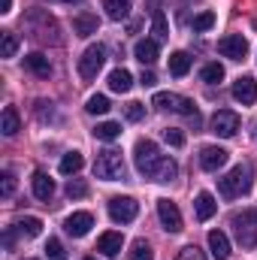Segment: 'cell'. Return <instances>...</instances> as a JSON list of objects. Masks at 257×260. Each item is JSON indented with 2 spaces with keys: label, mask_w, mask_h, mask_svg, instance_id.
Instances as JSON below:
<instances>
[{
  "label": "cell",
  "mask_w": 257,
  "mask_h": 260,
  "mask_svg": "<svg viewBox=\"0 0 257 260\" xmlns=\"http://www.w3.org/2000/svg\"><path fill=\"white\" fill-rule=\"evenodd\" d=\"M15 52H18V37H15L12 30H3V34H0V55H3V58H12Z\"/></svg>",
  "instance_id": "f546056e"
},
{
  "label": "cell",
  "mask_w": 257,
  "mask_h": 260,
  "mask_svg": "<svg viewBox=\"0 0 257 260\" xmlns=\"http://www.w3.org/2000/svg\"><path fill=\"white\" fill-rule=\"evenodd\" d=\"M15 227H18V233H21V236H40V233H43V221H40V218H34V215L21 218Z\"/></svg>",
  "instance_id": "f1b7e54d"
},
{
  "label": "cell",
  "mask_w": 257,
  "mask_h": 260,
  "mask_svg": "<svg viewBox=\"0 0 257 260\" xmlns=\"http://www.w3.org/2000/svg\"><path fill=\"white\" fill-rule=\"evenodd\" d=\"M139 82H142V85H145V88H151V85H154V82H157V79H154V73H151V70H145V73H142V76H139Z\"/></svg>",
  "instance_id": "60d3db41"
},
{
  "label": "cell",
  "mask_w": 257,
  "mask_h": 260,
  "mask_svg": "<svg viewBox=\"0 0 257 260\" xmlns=\"http://www.w3.org/2000/svg\"><path fill=\"white\" fill-rule=\"evenodd\" d=\"M218 52L230 61H242L248 55V40L242 34H230V37H221L218 40Z\"/></svg>",
  "instance_id": "9c48e42d"
},
{
  "label": "cell",
  "mask_w": 257,
  "mask_h": 260,
  "mask_svg": "<svg viewBox=\"0 0 257 260\" xmlns=\"http://www.w3.org/2000/svg\"><path fill=\"white\" fill-rule=\"evenodd\" d=\"M46 257L49 260H70L64 251V245H61V239H49L46 242Z\"/></svg>",
  "instance_id": "836d02e7"
},
{
  "label": "cell",
  "mask_w": 257,
  "mask_h": 260,
  "mask_svg": "<svg viewBox=\"0 0 257 260\" xmlns=\"http://www.w3.org/2000/svg\"><path fill=\"white\" fill-rule=\"evenodd\" d=\"M15 191V176L12 173H3V185H0V197H12Z\"/></svg>",
  "instance_id": "ab89813d"
},
{
  "label": "cell",
  "mask_w": 257,
  "mask_h": 260,
  "mask_svg": "<svg viewBox=\"0 0 257 260\" xmlns=\"http://www.w3.org/2000/svg\"><path fill=\"white\" fill-rule=\"evenodd\" d=\"M200 79H203V82H209V85H218V82L224 79V67L212 61V64H206L203 70H200Z\"/></svg>",
  "instance_id": "4dcf8cb0"
},
{
  "label": "cell",
  "mask_w": 257,
  "mask_h": 260,
  "mask_svg": "<svg viewBox=\"0 0 257 260\" xmlns=\"http://www.w3.org/2000/svg\"><path fill=\"white\" fill-rule=\"evenodd\" d=\"M224 164H227V151L221 145H203L200 148V167L206 173H218Z\"/></svg>",
  "instance_id": "8fae6325"
},
{
  "label": "cell",
  "mask_w": 257,
  "mask_h": 260,
  "mask_svg": "<svg viewBox=\"0 0 257 260\" xmlns=\"http://www.w3.org/2000/svg\"><path fill=\"white\" fill-rule=\"evenodd\" d=\"M24 67H27L34 76H40V79H49V76H52V64H49V58H46L43 52H30V55L24 58Z\"/></svg>",
  "instance_id": "e0dca14e"
},
{
  "label": "cell",
  "mask_w": 257,
  "mask_h": 260,
  "mask_svg": "<svg viewBox=\"0 0 257 260\" xmlns=\"http://www.w3.org/2000/svg\"><path fill=\"white\" fill-rule=\"evenodd\" d=\"M106 64V49L100 46V43H94V46H88L85 52H82V58H79V76L85 79V82H91V79H97V73L103 70Z\"/></svg>",
  "instance_id": "8992f818"
},
{
  "label": "cell",
  "mask_w": 257,
  "mask_h": 260,
  "mask_svg": "<svg viewBox=\"0 0 257 260\" xmlns=\"http://www.w3.org/2000/svg\"><path fill=\"white\" fill-rule=\"evenodd\" d=\"M151 103H154L157 109H167V112L191 115L194 121L200 124V115H197V106H194V100H188V97H182V94H173V91H157Z\"/></svg>",
  "instance_id": "5b68a950"
},
{
  "label": "cell",
  "mask_w": 257,
  "mask_h": 260,
  "mask_svg": "<svg viewBox=\"0 0 257 260\" xmlns=\"http://www.w3.org/2000/svg\"><path fill=\"white\" fill-rule=\"evenodd\" d=\"M124 115H127V121H142L145 118V106L136 103V100H130L127 106H124Z\"/></svg>",
  "instance_id": "d590c367"
},
{
  "label": "cell",
  "mask_w": 257,
  "mask_h": 260,
  "mask_svg": "<svg viewBox=\"0 0 257 260\" xmlns=\"http://www.w3.org/2000/svg\"><path fill=\"white\" fill-rule=\"evenodd\" d=\"M233 230H236V242L242 248H257V212L254 209H245V212H236L233 215Z\"/></svg>",
  "instance_id": "277c9868"
},
{
  "label": "cell",
  "mask_w": 257,
  "mask_h": 260,
  "mask_svg": "<svg viewBox=\"0 0 257 260\" xmlns=\"http://www.w3.org/2000/svg\"><path fill=\"white\" fill-rule=\"evenodd\" d=\"M191 70V55L188 52H173L170 55V73L173 76H185Z\"/></svg>",
  "instance_id": "484cf974"
},
{
  "label": "cell",
  "mask_w": 257,
  "mask_h": 260,
  "mask_svg": "<svg viewBox=\"0 0 257 260\" xmlns=\"http://www.w3.org/2000/svg\"><path fill=\"white\" fill-rule=\"evenodd\" d=\"M109 88H112L115 94H127L130 88H133V76H130L124 67L112 70V73H109Z\"/></svg>",
  "instance_id": "ffe728a7"
},
{
  "label": "cell",
  "mask_w": 257,
  "mask_h": 260,
  "mask_svg": "<svg viewBox=\"0 0 257 260\" xmlns=\"http://www.w3.org/2000/svg\"><path fill=\"white\" fill-rule=\"evenodd\" d=\"M82 167H85V157H82L79 151H67L64 157H61V173H64V176H76Z\"/></svg>",
  "instance_id": "cb8c5ba5"
},
{
  "label": "cell",
  "mask_w": 257,
  "mask_h": 260,
  "mask_svg": "<svg viewBox=\"0 0 257 260\" xmlns=\"http://www.w3.org/2000/svg\"><path fill=\"white\" fill-rule=\"evenodd\" d=\"M73 30H76V37H91V34H97V15L79 12V15L73 18Z\"/></svg>",
  "instance_id": "d6986e66"
},
{
  "label": "cell",
  "mask_w": 257,
  "mask_h": 260,
  "mask_svg": "<svg viewBox=\"0 0 257 260\" xmlns=\"http://www.w3.org/2000/svg\"><path fill=\"white\" fill-rule=\"evenodd\" d=\"M233 97H236V103H242V106H254L257 103L254 76H239V79L233 82Z\"/></svg>",
  "instance_id": "7c38bea8"
},
{
  "label": "cell",
  "mask_w": 257,
  "mask_h": 260,
  "mask_svg": "<svg viewBox=\"0 0 257 260\" xmlns=\"http://www.w3.org/2000/svg\"><path fill=\"white\" fill-rule=\"evenodd\" d=\"M179 260H206V254H203L197 245H185V248L179 251Z\"/></svg>",
  "instance_id": "f35d334b"
},
{
  "label": "cell",
  "mask_w": 257,
  "mask_h": 260,
  "mask_svg": "<svg viewBox=\"0 0 257 260\" xmlns=\"http://www.w3.org/2000/svg\"><path fill=\"white\" fill-rule=\"evenodd\" d=\"M94 176L103 179V182H118V179H124V157H121V151H118V148L100 151L97 160H94Z\"/></svg>",
  "instance_id": "7a4b0ae2"
},
{
  "label": "cell",
  "mask_w": 257,
  "mask_h": 260,
  "mask_svg": "<svg viewBox=\"0 0 257 260\" xmlns=\"http://www.w3.org/2000/svg\"><path fill=\"white\" fill-rule=\"evenodd\" d=\"M157 215H160L164 230H170V233L182 230V212H179V206L173 200H157Z\"/></svg>",
  "instance_id": "30bf717a"
},
{
  "label": "cell",
  "mask_w": 257,
  "mask_h": 260,
  "mask_svg": "<svg viewBox=\"0 0 257 260\" xmlns=\"http://www.w3.org/2000/svg\"><path fill=\"white\" fill-rule=\"evenodd\" d=\"M85 260H97V257H85Z\"/></svg>",
  "instance_id": "7bdbcfd3"
},
{
  "label": "cell",
  "mask_w": 257,
  "mask_h": 260,
  "mask_svg": "<svg viewBox=\"0 0 257 260\" xmlns=\"http://www.w3.org/2000/svg\"><path fill=\"white\" fill-rule=\"evenodd\" d=\"M209 251H212V257L215 260H227L230 257V239H227V233L212 230V233H209Z\"/></svg>",
  "instance_id": "2e32d148"
},
{
  "label": "cell",
  "mask_w": 257,
  "mask_h": 260,
  "mask_svg": "<svg viewBox=\"0 0 257 260\" xmlns=\"http://www.w3.org/2000/svg\"><path fill=\"white\" fill-rule=\"evenodd\" d=\"M133 55H136V61L142 67L145 64L151 67L157 61V55H160V52H157V40H139V43L133 46Z\"/></svg>",
  "instance_id": "9a60e30c"
},
{
  "label": "cell",
  "mask_w": 257,
  "mask_h": 260,
  "mask_svg": "<svg viewBox=\"0 0 257 260\" xmlns=\"http://www.w3.org/2000/svg\"><path fill=\"white\" fill-rule=\"evenodd\" d=\"M94 136H97V139H103V142H112V139H118V136H121V124H115V121H103V124H97V127H94Z\"/></svg>",
  "instance_id": "4316f807"
},
{
  "label": "cell",
  "mask_w": 257,
  "mask_h": 260,
  "mask_svg": "<svg viewBox=\"0 0 257 260\" xmlns=\"http://www.w3.org/2000/svg\"><path fill=\"white\" fill-rule=\"evenodd\" d=\"M160 160H164V154L157 151V145H154L151 139H139V142H136V148H133V164H136V170H139L142 176L154 179Z\"/></svg>",
  "instance_id": "3957f363"
},
{
  "label": "cell",
  "mask_w": 257,
  "mask_h": 260,
  "mask_svg": "<svg viewBox=\"0 0 257 260\" xmlns=\"http://www.w3.org/2000/svg\"><path fill=\"white\" fill-rule=\"evenodd\" d=\"M215 24V12H200V15H194V21H191V27L200 34V30H209Z\"/></svg>",
  "instance_id": "e575fe53"
},
{
  "label": "cell",
  "mask_w": 257,
  "mask_h": 260,
  "mask_svg": "<svg viewBox=\"0 0 257 260\" xmlns=\"http://www.w3.org/2000/svg\"><path fill=\"white\" fill-rule=\"evenodd\" d=\"M127 260H151V245H148L145 239H136V242L130 245Z\"/></svg>",
  "instance_id": "d6a6232c"
},
{
  "label": "cell",
  "mask_w": 257,
  "mask_h": 260,
  "mask_svg": "<svg viewBox=\"0 0 257 260\" xmlns=\"http://www.w3.org/2000/svg\"><path fill=\"white\" fill-rule=\"evenodd\" d=\"M209 127H212V133L230 139V136H236V130H239V115H236L233 109H218V112L212 115Z\"/></svg>",
  "instance_id": "ba28073f"
},
{
  "label": "cell",
  "mask_w": 257,
  "mask_h": 260,
  "mask_svg": "<svg viewBox=\"0 0 257 260\" xmlns=\"http://www.w3.org/2000/svg\"><path fill=\"white\" fill-rule=\"evenodd\" d=\"M91 115H106L109 112V97L106 94H94V97H88V106H85Z\"/></svg>",
  "instance_id": "1f68e13d"
},
{
  "label": "cell",
  "mask_w": 257,
  "mask_h": 260,
  "mask_svg": "<svg viewBox=\"0 0 257 260\" xmlns=\"http://www.w3.org/2000/svg\"><path fill=\"white\" fill-rule=\"evenodd\" d=\"M136 212H139V203L133 197H112L109 200V218L115 224H130L136 218Z\"/></svg>",
  "instance_id": "52a82bcc"
},
{
  "label": "cell",
  "mask_w": 257,
  "mask_h": 260,
  "mask_svg": "<svg viewBox=\"0 0 257 260\" xmlns=\"http://www.w3.org/2000/svg\"><path fill=\"white\" fill-rule=\"evenodd\" d=\"M176 173H179L176 160H173V157H164V160H160V167H157V173H154V182H173V179H176Z\"/></svg>",
  "instance_id": "83f0119b"
},
{
  "label": "cell",
  "mask_w": 257,
  "mask_h": 260,
  "mask_svg": "<svg viewBox=\"0 0 257 260\" xmlns=\"http://www.w3.org/2000/svg\"><path fill=\"white\" fill-rule=\"evenodd\" d=\"M0 130H3V136H15V133L21 130L15 106H6V109H3V118H0Z\"/></svg>",
  "instance_id": "603a6c76"
},
{
  "label": "cell",
  "mask_w": 257,
  "mask_h": 260,
  "mask_svg": "<svg viewBox=\"0 0 257 260\" xmlns=\"http://www.w3.org/2000/svg\"><path fill=\"white\" fill-rule=\"evenodd\" d=\"M218 191L227 200H236V197L248 194L251 191V167L248 164H236L224 179H218Z\"/></svg>",
  "instance_id": "6da1fadb"
},
{
  "label": "cell",
  "mask_w": 257,
  "mask_h": 260,
  "mask_svg": "<svg viewBox=\"0 0 257 260\" xmlns=\"http://www.w3.org/2000/svg\"><path fill=\"white\" fill-rule=\"evenodd\" d=\"M85 194H88V185H85V182H79V179H70V182H67V197L82 200Z\"/></svg>",
  "instance_id": "8d00e7d4"
},
{
  "label": "cell",
  "mask_w": 257,
  "mask_h": 260,
  "mask_svg": "<svg viewBox=\"0 0 257 260\" xmlns=\"http://www.w3.org/2000/svg\"><path fill=\"white\" fill-rule=\"evenodd\" d=\"M91 227H94V215H91V212H73V215L64 221V230L70 233V236H76V239L85 236Z\"/></svg>",
  "instance_id": "4fadbf2b"
},
{
  "label": "cell",
  "mask_w": 257,
  "mask_h": 260,
  "mask_svg": "<svg viewBox=\"0 0 257 260\" xmlns=\"http://www.w3.org/2000/svg\"><path fill=\"white\" fill-rule=\"evenodd\" d=\"M103 9H106V15H109L112 21H121V18L130 15L133 0H103Z\"/></svg>",
  "instance_id": "7402d4cb"
},
{
  "label": "cell",
  "mask_w": 257,
  "mask_h": 260,
  "mask_svg": "<svg viewBox=\"0 0 257 260\" xmlns=\"http://www.w3.org/2000/svg\"><path fill=\"white\" fill-rule=\"evenodd\" d=\"M151 34H154V40H167L170 37V24H167L164 9H154L151 12Z\"/></svg>",
  "instance_id": "d4e9b609"
},
{
  "label": "cell",
  "mask_w": 257,
  "mask_h": 260,
  "mask_svg": "<svg viewBox=\"0 0 257 260\" xmlns=\"http://www.w3.org/2000/svg\"><path fill=\"white\" fill-rule=\"evenodd\" d=\"M164 139H167L173 148H182V145H185V133H182V130H176V127H167V130H164Z\"/></svg>",
  "instance_id": "74e56055"
},
{
  "label": "cell",
  "mask_w": 257,
  "mask_h": 260,
  "mask_svg": "<svg viewBox=\"0 0 257 260\" xmlns=\"http://www.w3.org/2000/svg\"><path fill=\"white\" fill-rule=\"evenodd\" d=\"M12 9V0H0V12H9Z\"/></svg>",
  "instance_id": "b9f144b4"
},
{
  "label": "cell",
  "mask_w": 257,
  "mask_h": 260,
  "mask_svg": "<svg viewBox=\"0 0 257 260\" xmlns=\"http://www.w3.org/2000/svg\"><path fill=\"white\" fill-rule=\"evenodd\" d=\"M194 212H197V218H200V221H209V218L218 212V203H215V197L209 194V191L197 194V200H194Z\"/></svg>",
  "instance_id": "ac0fdd59"
},
{
  "label": "cell",
  "mask_w": 257,
  "mask_h": 260,
  "mask_svg": "<svg viewBox=\"0 0 257 260\" xmlns=\"http://www.w3.org/2000/svg\"><path fill=\"white\" fill-rule=\"evenodd\" d=\"M121 248H124V236L115 233V230H109V233H103V236L97 239V251H100L103 257H118Z\"/></svg>",
  "instance_id": "5bb4252c"
},
{
  "label": "cell",
  "mask_w": 257,
  "mask_h": 260,
  "mask_svg": "<svg viewBox=\"0 0 257 260\" xmlns=\"http://www.w3.org/2000/svg\"><path fill=\"white\" fill-rule=\"evenodd\" d=\"M30 185H34V197L37 200H52V194H55V182L46 173H34Z\"/></svg>",
  "instance_id": "44dd1931"
}]
</instances>
